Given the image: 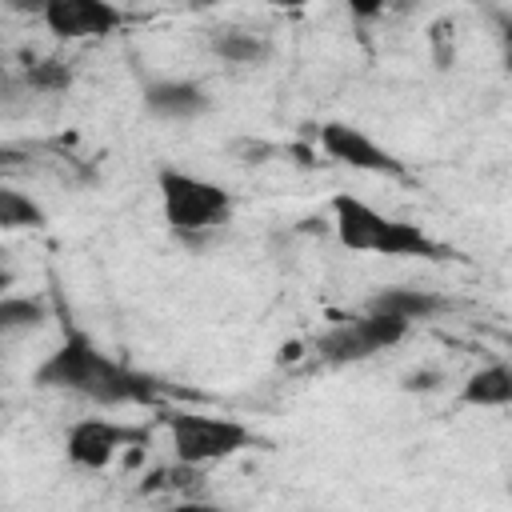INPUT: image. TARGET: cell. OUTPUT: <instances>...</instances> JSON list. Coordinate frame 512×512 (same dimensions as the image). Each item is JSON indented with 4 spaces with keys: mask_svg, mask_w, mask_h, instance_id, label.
<instances>
[{
    "mask_svg": "<svg viewBox=\"0 0 512 512\" xmlns=\"http://www.w3.org/2000/svg\"><path fill=\"white\" fill-rule=\"evenodd\" d=\"M36 384L76 392L96 404H148L160 392V384L148 372H136L124 360H112L84 332H68L44 356V364L36 368Z\"/></svg>",
    "mask_w": 512,
    "mask_h": 512,
    "instance_id": "6da1fadb",
    "label": "cell"
},
{
    "mask_svg": "<svg viewBox=\"0 0 512 512\" xmlns=\"http://www.w3.org/2000/svg\"><path fill=\"white\" fill-rule=\"evenodd\" d=\"M332 228L348 252H372V256H392V260H408V256L440 260L444 256V248L420 224L384 216L380 208H372L368 200H360L352 192L332 196Z\"/></svg>",
    "mask_w": 512,
    "mask_h": 512,
    "instance_id": "7a4b0ae2",
    "label": "cell"
},
{
    "mask_svg": "<svg viewBox=\"0 0 512 512\" xmlns=\"http://www.w3.org/2000/svg\"><path fill=\"white\" fill-rule=\"evenodd\" d=\"M156 192H160L164 224L176 236H204V232L228 224V216H232V192L224 184L184 172V168H160Z\"/></svg>",
    "mask_w": 512,
    "mask_h": 512,
    "instance_id": "3957f363",
    "label": "cell"
},
{
    "mask_svg": "<svg viewBox=\"0 0 512 512\" xmlns=\"http://www.w3.org/2000/svg\"><path fill=\"white\" fill-rule=\"evenodd\" d=\"M168 440L176 464L204 468L216 460H228L244 448H252V428L232 416H208V412H172L168 416Z\"/></svg>",
    "mask_w": 512,
    "mask_h": 512,
    "instance_id": "277c9868",
    "label": "cell"
},
{
    "mask_svg": "<svg viewBox=\"0 0 512 512\" xmlns=\"http://www.w3.org/2000/svg\"><path fill=\"white\" fill-rule=\"evenodd\" d=\"M408 328L412 324H404V320H396L388 312L368 308L364 316H352V320L336 324L332 332H324L320 344H316V352L328 364H356V360H368V356L400 344L408 336Z\"/></svg>",
    "mask_w": 512,
    "mask_h": 512,
    "instance_id": "5b68a950",
    "label": "cell"
},
{
    "mask_svg": "<svg viewBox=\"0 0 512 512\" xmlns=\"http://www.w3.org/2000/svg\"><path fill=\"white\" fill-rule=\"evenodd\" d=\"M132 444H144V428L120 424L108 416H84V420L68 424V432H64V456L72 468H84V472L108 468Z\"/></svg>",
    "mask_w": 512,
    "mask_h": 512,
    "instance_id": "8992f818",
    "label": "cell"
},
{
    "mask_svg": "<svg viewBox=\"0 0 512 512\" xmlns=\"http://www.w3.org/2000/svg\"><path fill=\"white\" fill-rule=\"evenodd\" d=\"M316 148L352 168V172H368V176H404V160H396L380 140H372L364 128L348 124V120H328L316 128Z\"/></svg>",
    "mask_w": 512,
    "mask_h": 512,
    "instance_id": "52a82bcc",
    "label": "cell"
},
{
    "mask_svg": "<svg viewBox=\"0 0 512 512\" xmlns=\"http://www.w3.org/2000/svg\"><path fill=\"white\" fill-rule=\"evenodd\" d=\"M44 28L56 40H108L112 32H120L124 12L112 0H44L40 8Z\"/></svg>",
    "mask_w": 512,
    "mask_h": 512,
    "instance_id": "ba28073f",
    "label": "cell"
},
{
    "mask_svg": "<svg viewBox=\"0 0 512 512\" xmlns=\"http://www.w3.org/2000/svg\"><path fill=\"white\" fill-rule=\"evenodd\" d=\"M144 108L152 116H160V120H196V116H204L212 108V96L196 80L168 76V80L144 84Z\"/></svg>",
    "mask_w": 512,
    "mask_h": 512,
    "instance_id": "9c48e42d",
    "label": "cell"
},
{
    "mask_svg": "<svg viewBox=\"0 0 512 512\" xmlns=\"http://www.w3.org/2000/svg\"><path fill=\"white\" fill-rule=\"evenodd\" d=\"M368 308H376V312H388V316H396V320H404V324H420V320H432V316H440V312L448 308V300H444V296H436V292H428V288L392 284V288L376 292Z\"/></svg>",
    "mask_w": 512,
    "mask_h": 512,
    "instance_id": "30bf717a",
    "label": "cell"
},
{
    "mask_svg": "<svg viewBox=\"0 0 512 512\" xmlns=\"http://www.w3.org/2000/svg\"><path fill=\"white\" fill-rule=\"evenodd\" d=\"M460 404L468 408H508L512 404V364H484L460 384Z\"/></svg>",
    "mask_w": 512,
    "mask_h": 512,
    "instance_id": "8fae6325",
    "label": "cell"
},
{
    "mask_svg": "<svg viewBox=\"0 0 512 512\" xmlns=\"http://www.w3.org/2000/svg\"><path fill=\"white\" fill-rule=\"evenodd\" d=\"M212 52L224 60V64H240V68H256L272 56V44L256 32H244V28H220L212 36Z\"/></svg>",
    "mask_w": 512,
    "mask_h": 512,
    "instance_id": "7c38bea8",
    "label": "cell"
},
{
    "mask_svg": "<svg viewBox=\"0 0 512 512\" xmlns=\"http://www.w3.org/2000/svg\"><path fill=\"white\" fill-rule=\"evenodd\" d=\"M0 228L24 232V228H44V208L24 196L20 188H0Z\"/></svg>",
    "mask_w": 512,
    "mask_h": 512,
    "instance_id": "4fadbf2b",
    "label": "cell"
},
{
    "mask_svg": "<svg viewBox=\"0 0 512 512\" xmlns=\"http://www.w3.org/2000/svg\"><path fill=\"white\" fill-rule=\"evenodd\" d=\"M44 320H48V312H44V304L32 300V296H4V300H0V328H4L8 336L32 332V328H40Z\"/></svg>",
    "mask_w": 512,
    "mask_h": 512,
    "instance_id": "5bb4252c",
    "label": "cell"
},
{
    "mask_svg": "<svg viewBox=\"0 0 512 512\" xmlns=\"http://www.w3.org/2000/svg\"><path fill=\"white\" fill-rule=\"evenodd\" d=\"M28 80H32L36 88H44V92H60V88H68L72 72H68L64 64H56V60H40V64L28 68Z\"/></svg>",
    "mask_w": 512,
    "mask_h": 512,
    "instance_id": "9a60e30c",
    "label": "cell"
},
{
    "mask_svg": "<svg viewBox=\"0 0 512 512\" xmlns=\"http://www.w3.org/2000/svg\"><path fill=\"white\" fill-rule=\"evenodd\" d=\"M344 8H348L356 20H376V16H384L388 0H344Z\"/></svg>",
    "mask_w": 512,
    "mask_h": 512,
    "instance_id": "2e32d148",
    "label": "cell"
},
{
    "mask_svg": "<svg viewBox=\"0 0 512 512\" xmlns=\"http://www.w3.org/2000/svg\"><path fill=\"white\" fill-rule=\"evenodd\" d=\"M500 44H504V68L512 72V20H500Z\"/></svg>",
    "mask_w": 512,
    "mask_h": 512,
    "instance_id": "e0dca14e",
    "label": "cell"
},
{
    "mask_svg": "<svg viewBox=\"0 0 512 512\" xmlns=\"http://www.w3.org/2000/svg\"><path fill=\"white\" fill-rule=\"evenodd\" d=\"M268 8H280V12H300V8H308L312 0H264Z\"/></svg>",
    "mask_w": 512,
    "mask_h": 512,
    "instance_id": "ac0fdd59",
    "label": "cell"
},
{
    "mask_svg": "<svg viewBox=\"0 0 512 512\" xmlns=\"http://www.w3.org/2000/svg\"><path fill=\"white\" fill-rule=\"evenodd\" d=\"M192 8H212V4H220V0H188Z\"/></svg>",
    "mask_w": 512,
    "mask_h": 512,
    "instance_id": "d6986e66",
    "label": "cell"
}]
</instances>
